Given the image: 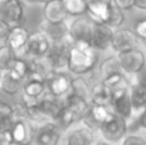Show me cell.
Returning <instances> with one entry per match:
<instances>
[{
  "label": "cell",
  "mask_w": 146,
  "mask_h": 145,
  "mask_svg": "<svg viewBox=\"0 0 146 145\" xmlns=\"http://www.w3.org/2000/svg\"><path fill=\"white\" fill-rule=\"evenodd\" d=\"M62 138V131L55 123L48 122L36 127L33 143L35 145H59Z\"/></svg>",
  "instance_id": "obj_12"
},
{
  "label": "cell",
  "mask_w": 146,
  "mask_h": 145,
  "mask_svg": "<svg viewBox=\"0 0 146 145\" xmlns=\"http://www.w3.org/2000/svg\"><path fill=\"white\" fill-rule=\"evenodd\" d=\"M113 31L110 27L106 25H99L95 23L92 28V33H91L90 44L94 49L96 50H105L110 46L111 36H113Z\"/></svg>",
  "instance_id": "obj_16"
},
{
  "label": "cell",
  "mask_w": 146,
  "mask_h": 145,
  "mask_svg": "<svg viewBox=\"0 0 146 145\" xmlns=\"http://www.w3.org/2000/svg\"><path fill=\"white\" fill-rule=\"evenodd\" d=\"M72 41L69 37L63 41H56V43H50L49 50L44 59L46 61L48 66L50 67L51 71H60L66 68L68 63V51Z\"/></svg>",
  "instance_id": "obj_3"
},
{
  "label": "cell",
  "mask_w": 146,
  "mask_h": 145,
  "mask_svg": "<svg viewBox=\"0 0 146 145\" xmlns=\"http://www.w3.org/2000/svg\"><path fill=\"white\" fill-rule=\"evenodd\" d=\"M135 84L146 87V64L136 73V82Z\"/></svg>",
  "instance_id": "obj_36"
},
{
  "label": "cell",
  "mask_w": 146,
  "mask_h": 145,
  "mask_svg": "<svg viewBox=\"0 0 146 145\" xmlns=\"http://www.w3.org/2000/svg\"><path fill=\"white\" fill-rule=\"evenodd\" d=\"M101 82L110 90L111 95L117 94V92H122V91H128L129 86H131V82L124 76V73L111 74V76L106 77L105 80H101Z\"/></svg>",
  "instance_id": "obj_22"
},
{
  "label": "cell",
  "mask_w": 146,
  "mask_h": 145,
  "mask_svg": "<svg viewBox=\"0 0 146 145\" xmlns=\"http://www.w3.org/2000/svg\"><path fill=\"white\" fill-rule=\"evenodd\" d=\"M8 74L13 78L18 80V81H25L26 77H27V73H28V63L25 58H15L14 62L10 64V67L7 69Z\"/></svg>",
  "instance_id": "obj_25"
},
{
  "label": "cell",
  "mask_w": 146,
  "mask_h": 145,
  "mask_svg": "<svg viewBox=\"0 0 146 145\" xmlns=\"http://www.w3.org/2000/svg\"><path fill=\"white\" fill-rule=\"evenodd\" d=\"M17 58L15 57V53L7 45L0 46V69L3 72H5L8 68L10 67V64L14 62V59Z\"/></svg>",
  "instance_id": "obj_31"
},
{
  "label": "cell",
  "mask_w": 146,
  "mask_h": 145,
  "mask_svg": "<svg viewBox=\"0 0 146 145\" xmlns=\"http://www.w3.org/2000/svg\"><path fill=\"white\" fill-rule=\"evenodd\" d=\"M128 125L127 121L115 116L113 112L108 117V120L100 126V132L108 143H118L126 136Z\"/></svg>",
  "instance_id": "obj_4"
},
{
  "label": "cell",
  "mask_w": 146,
  "mask_h": 145,
  "mask_svg": "<svg viewBox=\"0 0 146 145\" xmlns=\"http://www.w3.org/2000/svg\"><path fill=\"white\" fill-rule=\"evenodd\" d=\"M30 1H32V3H40V4H46V3L51 1V0H30Z\"/></svg>",
  "instance_id": "obj_40"
},
{
  "label": "cell",
  "mask_w": 146,
  "mask_h": 145,
  "mask_svg": "<svg viewBox=\"0 0 146 145\" xmlns=\"http://www.w3.org/2000/svg\"><path fill=\"white\" fill-rule=\"evenodd\" d=\"M133 7L146 10V0H133Z\"/></svg>",
  "instance_id": "obj_39"
},
{
  "label": "cell",
  "mask_w": 146,
  "mask_h": 145,
  "mask_svg": "<svg viewBox=\"0 0 146 145\" xmlns=\"http://www.w3.org/2000/svg\"><path fill=\"white\" fill-rule=\"evenodd\" d=\"M94 145H110V144L108 141H96V143H94Z\"/></svg>",
  "instance_id": "obj_41"
},
{
  "label": "cell",
  "mask_w": 146,
  "mask_h": 145,
  "mask_svg": "<svg viewBox=\"0 0 146 145\" xmlns=\"http://www.w3.org/2000/svg\"><path fill=\"white\" fill-rule=\"evenodd\" d=\"M111 114V110L109 107H101V105H92L90 104L87 113L83 116L81 122L85 125V128L90 130L91 132H96L100 130V126L108 120Z\"/></svg>",
  "instance_id": "obj_11"
},
{
  "label": "cell",
  "mask_w": 146,
  "mask_h": 145,
  "mask_svg": "<svg viewBox=\"0 0 146 145\" xmlns=\"http://www.w3.org/2000/svg\"><path fill=\"white\" fill-rule=\"evenodd\" d=\"M14 121L13 105L7 102H0V130H10Z\"/></svg>",
  "instance_id": "obj_26"
},
{
  "label": "cell",
  "mask_w": 146,
  "mask_h": 145,
  "mask_svg": "<svg viewBox=\"0 0 146 145\" xmlns=\"http://www.w3.org/2000/svg\"><path fill=\"white\" fill-rule=\"evenodd\" d=\"M98 61L99 53L90 43H72L68 51L67 68L77 76H83L95 69Z\"/></svg>",
  "instance_id": "obj_1"
},
{
  "label": "cell",
  "mask_w": 146,
  "mask_h": 145,
  "mask_svg": "<svg viewBox=\"0 0 146 145\" xmlns=\"http://www.w3.org/2000/svg\"><path fill=\"white\" fill-rule=\"evenodd\" d=\"M129 100H131L132 110L142 112L146 109V87L137 84H131L128 90Z\"/></svg>",
  "instance_id": "obj_21"
},
{
  "label": "cell",
  "mask_w": 146,
  "mask_h": 145,
  "mask_svg": "<svg viewBox=\"0 0 146 145\" xmlns=\"http://www.w3.org/2000/svg\"><path fill=\"white\" fill-rule=\"evenodd\" d=\"M36 127L37 126L28 120H15L9 130L13 145H31L33 143Z\"/></svg>",
  "instance_id": "obj_6"
},
{
  "label": "cell",
  "mask_w": 146,
  "mask_h": 145,
  "mask_svg": "<svg viewBox=\"0 0 146 145\" xmlns=\"http://www.w3.org/2000/svg\"><path fill=\"white\" fill-rule=\"evenodd\" d=\"M69 94L76 95V96H78V98H82L86 102H88L90 87H88L87 81H86L82 76H78L77 78H72V85H71V91H69Z\"/></svg>",
  "instance_id": "obj_29"
},
{
  "label": "cell",
  "mask_w": 146,
  "mask_h": 145,
  "mask_svg": "<svg viewBox=\"0 0 146 145\" xmlns=\"http://www.w3.org/2000/svg\"><path fill=\"white\" fill-rule=\"evenodd\" d=\"M28 31L23 27L22 25L21 26H14V27L10 28L9 33H8L7 39H5V45L9 46L13 51L15 53V57L21 53V51H25V46L27 44V40H28ZM23 57V53L21 57L18 58H22Z\"/></svg>",
  "instance_id": "obj_13"
},
{
  "label": "cell",
  "mask_w": 146,
  "mask_h": 145,
  "mask_svg": "<svg viewBox=\"0 0 146 145\" xmlns=\"http://www.w3.org/2000/svg\"><path fill=\"white\" fill-rule=\"evenodd\" d=\"M22 99L26 102H36V100L41 99L44 95L46 94V87L45 81L38 78H27L23 81L22 85Z\"/></svg>",
  "instance_id": "obj_14"
},
{
  "label": "cell",
  "mask_w": 146,
  "mask_h": 145,
  "mask_svg": "<svg viewBox=\"0 0 146 145\" xmlns=\"http://www.w3.org/2000/svg\"><path fill=\"white\" fill-rule=\"evenodd\" d=\"M139 39L135 32L128 28H118L113 31L110 46L118 53H123L127 50H132L139 46Z\"/></svg>",
  "instance_id": "obj_10"
},
{
  "label": "cell",
  "mask_w": 146,
  "mask_h": 145,
  "mask_svg": "<svg viewBox=\"0 0 146 145\" xmlns=\"http://www.w3.org/2000/svg\"><path fill=\"white\" fill-rule=\"evenodd\" d=\"M25 18V8L21 0H3L0 3V19L10 27L21 26Z\"/></svg>",
  "instance_id": "obj_8"
},
{
  "label": "cell",
  "mask_w": 146,
  "mask_h": 145,
  "mask_svg": "<svg viewBox=\"0 0 146 145\" xmlns=\"http://www.w3.org/2000/svg\"><path fill=\"white\" fill-rule=\"evenodd\" d=\"M111 3L117 8H119L122 12L123 10H129L133 8V0H111Z\"/></svg>",
  "instance_id": "obj_34"
},
{
  "label": "cell",
  "mask_w": 146,
  "mask_h": 145,
  "mask_svg": "<svg viewBox=\"0 0 146 145\" xmlns=\"http://www.w3.org/2000/svg\"><path fill=\"white\" fill-rule=\"evenodd\" d=\"M67 145H94V132L85 127L76 128L67 135Z\"/></svg>",
  "instance_id": "obj_23"
},
{
  "label": "cell",
  "mask_w": 146,
  "mask_h": 145,
  "mask_svg": "<svg viewBox=\"0 0 146 145\" xmlns=\"http://www.w3.org/2000/svg\"><path fill=\"white\" fill-rule=\"evenodd\" d=\"M144 44H145V48H146V43H144Z\"/></svg>",
  "instance_id": "obj_43"
},
{
  "label": "cell",
  "mask_w": 146,
  "mask_h": 145,
  "mask_svg": "<svg viewBox=\"0 0 146 145\" xmlns=\"http://www.w3.org/2000/svg\"><path fill=\"white\" fill-rule=\"evenodd\" d=\"M71 85V76L60 71H51L45 80L46 94L53 98H58V99H64L69 94Z\"/></svg>",
  "instance_id": "obj_2"
},
{
  "label": "cell",
  "mask_w": 146,
  "mask_h": 145,
  "mask_svg": "<svg viewBox=\"0 0 146 145\" xmlns=\"http://www.w3.org/2000/svg\"><path fill=\"white\" fill-rule=\"evenodd\" d=\"M64 107L69 110V113L73 116L76 122H80L83 118V116L87 113L88 108H90V103L86 102L82 98L68 94L64 98Z\"/></svg>",
  "instance_id": "obj_19"
},
{
  "label": "cell",
  "mask_w": 146,
  "mask_h": 145,
  "mask_svg": "<svg viewBox=\"0 0 146 145\" xmlns=\"http://www.w3.org/2000/svg\"><path fill=\"white\" fill-rule=\"evenodd\" d=\"M88 102L92 105H101V107H109L111 102V92L101 81L94 84L90 87V96Z\"/></svg>",
  "instance_id": "obj_20"
},
{
  "label": "cell",
  "mask_w": 146,
  "mask_h": 145,
  "mask_svg": "<svg viewBox=\"0 0 146 145\" xmlns=\"http://www.w3.org/2000/svg\"><path fill=\"white\" fill-rule=\"evenodd\" d=\"M95 23L87 17H76L72 25L68 27V37L72 43H90L91 33Z\"/></svg>",
  "instance_id": "obj_7"
},
{
  "label": "cell",
  "mask_w": 146,
  "mask_h": 145,
  "mask_svg": "<svg viewBox=\"0 0 146 145\" xmlns=\"http://www.w3.org/2000/svg\"><path fill=\"white\" fill-rule=\"evenodd\" d=\"M124 22V14L119 8H117L115 5L111 3L110 5V9H109V15H108V19H106L105 25L108 27H110L111 30H118V28L122 27Z\"/></svg>",
  "instance_id": "obj_30"
},
{
  "label": "cell",
  "mask_w": 146,
  "mask_h": 145,
  "mask_svg": "<svg viewBox=\"0 0 146 145\" xmlns=\"http://www.w3.org/2000/svg\"><path fill=\"white\" fill-rule=\"evenodd\" d=\"M10 26L7 22H4L3 19H0V40H5L10 31Z\"/></svg>",
  "instance_id": "obj_37"
},
{
  "label": "cell",
  "mask_w": 146,
  "mask_h": 145,
  "mask_svg": "<svg viewBox=\"0 0 146 145\" xmlns=\"http://www.w3.org/2000/svg\"><path fill=\"white\" fill-rule=\"evenodd\" d=\"M122 145H146V139L137 135H128L124 138Z\"/></svg>",
  "instance_id": "obj_33"
},
{
  "label": "cell",
  "mask_w": 146,
  "mask_h": 145,
  "mask_svg": "<svg viewBox=\"0 0 146 145\" xmlns=\"http://www.w3.org/2000/svg\"><path fill=\"white\" fill-rule=\"evenodd\" d=\"M42 15H44V21H46L49 23L66 22L67 17H68L62 0H51V1L44 4Z\"/></svg>",
  "instance_id": "obj_17"
},
{
  "label": "cell",
  "mask_w": 146,
  "mask_h": 145,
  "mask_svg": "<svg viewBox=\"0 0 146 145\" xmlns=\"http://www.w3.org/2000/svg\"><path fill=\"white\" fill-rule=\"evenodd\" d=\"M0 145H13L9 130H0Z\"/></svg>",
  "instance_id": "obj_35"
},
{
  "label": "cell",
  "mask_w": 146,
  "mask_h": 145,
  "mask_svg": "<svg viewBox=\"0 0 146 145\" xmlns=\"http://www.w3.org/2000/svg\"><path fill=\"white\" fill-rule=\"evenodd\" d=\"M22 81H18V80L10 77L7 72H3L1 80H0V87L7 95H12V96L17 95L22 90Z\"/></svg>",
  "instance_id": "obj_27"
},
{
  "label": "cell",
  "mask_w": 146,
  "mask_h": 145,
  "mask_svg": "<svg viewBox=\"0 0 146 145\" xmlns=\"http://www.w3.org/2000/svg\"><path fill=\"white\" fill-rule=\"evenodd\" d=\"M137 125H139V127L146 128V109L141 112V114H140L139 120H137Z\"/></svg>",
  "instance_id": "obj_38"
},
{
  "label": "cell",
  "mask_w": 146,
  "mask_h": 145,
  "mask_svg": "<svg viewBox=\"0 0 146 145\" xmlns=\"http://www.w3.org/2000/svg\"><path fill=\"white\" fill-rule=\"evenodd\" d=\"M109 107L111 108V112L115 116L123 118V120H129L132 116V105L129 100L128 91H122L111 95V102Z\"/></svg>",
  "instance_id": "obj_15"
},
{
  "label": "cell",
  "mask_w": 146,
  "mask_h": 145,
  "mask_svg": "<svg viewBox=\"0 0 146 145\" xmlns=\"http://www.w3.org/2000/svg\"><path fill=\"white\" fill-rule=\"evenodd\" d=\"M1 76H3V71L0 69V80H1Z\"/></svg>",
  "instance_id": "obj_42"
},
{
  "label": "cell",
  "mask_w": 146,
  "mask_h": 145,
  "mask_svg": "<svg viewBox=\"0 0 146 145\" xmlns=\"http://www.w3.org/2000/svg\"><path fill=\"white\" fill-rule=\"evenodd\" d=\"M115 73H123L117 57H109V58L104 59L100 63V66H99V77H100V81Z\"/></svg>",
  "instance_id": "obj_24"
},
{
  "label": "cell",
  "mask_w": 146,
  "mask_h": 145,
  "mask_svg": "<svg viewBox=\"0 0 146 145\" xmlns=\"http://www.w3.org/2000/svg\"><path fill=\"white\" fill-rule=\"evenodd\" d=\"M117 58H118V62L121 64L123 73L128 74H136L146 64L144 53L139 48L123 51V53H118Z\"/></svg>",
  "instance_id": "obj_9"
},
{
  "label": "cell",
  "mask_w": 146,
  "mask_h": 145,
  "mask_svg": "<svg viewBox=\"0 0 146 145\" xmlns=\"http://www.w3.org/2000/svg\"><path fill=\"white\" fill-rule=\"evenodd\" d=\"M62 3L68 15H73V17L86 15V10H87L86 0H62Z\"/></svg>",
  "instance_id": "obj_28"
},
{
  "label": "cell",
  "mask_w": 146,
  "mask_h": 145,
  "mask_svg": "<svg viewBox=\"0 0 146 145\" xmlns=\"http://www.w3.org/2000/svg\"><path fill=\"white\" fill-rule=\"evenodd\" d=\"M133 32H135V35L137 36L139 40L146 43V18L139 19L136 23H135Z\"/></svg>",
  "instance_id": "obj_32"
},
{
  "label": "cell",
  "mask_w": 146,
  "mask_h": 145,
  "mask_svg": "<svg viewBox=\"0 0 146 145\" xmlns=\"http://www.w3.org/2000/svg\"><path fill=\"white\" fill-rule=\"evenodd\" d=\"M40 31H42L49 39L50 43H56V41H63L68 39V26L66 22L62 23H49L46 21H42L40 25Z\"/></svg>",
  "instance_id": "obj_18"
},
{
  "label": "cell",
  "mask_w": 146,
  "mask_h": 145,
  "mask_svg": "<svg viewBox=\"0 0 146 145\" xmlns=\"http://www.w3.org/2000/svg\"><path fill=\"white\" fill-rule=\"evenodd\" d=\"M50 46V41L42 31L37 30L28 35L27 44L25 46L22 58H35L40 59L46 55Z\"/></svg>",
  "instance_id": "obj_5"
}]
</instances>
